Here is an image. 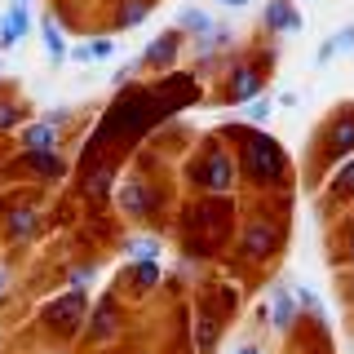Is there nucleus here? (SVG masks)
Listing matches in <instances>:
<instances>
[{"label":"nucleus","mask_w":354,"mask_h":354,"mask_svg":"<svg viewBox=\"0 0 354 354\" xmlns=\"http://www.w3.org/2000/svg\"><path fill=\"white\" fill-rule=\"evenodd\" d=\"M221 142L235 151V164H239V191H248L252 199H279V195H292V160H288L283 142L270 138L266 129H248V124H221Z\"/></svg>","instance_id":"obj_1"},{"label":"nucleus","mask_w":354,"mask_h":354,"mask_svg":"<svg viewBox=\"0 0 354 354\" xmlns=\"http://www.w3.org/2000/svg\"><path fill=\"white\" fill-rule=\"evenodd\" d=\"M155 160H160V147H142L133 155L129 173H120L115 195H111V204L120 208V217L147 226V235H160L164 226H173V213H177V204H182V199L173 195V182L155 169Z\"/></svg>","instance_id":"obj_2"},{"label":"nucleus","mask_w":354,"mask_h":354,"mask_svg":"<svg viewBox=\"0 0 354 354\" xmlns=\"http://www.w3.org/2000/svg\"><path fill=\"white\" fill-rule=\"evenodd\" d=\"M239 208L243 199H213V195H191L177 204L173 226H177V243H182L186 261H217L221 252L235 243V226H239Z\"/></svg>","instance_id":"obj_3"},{"label":"nucleus","mask_w":354,"mask_h":354,"mask_svg":"<svg viewBox=\"0 0 354 354\" xmlns=\"http://www.w3.org/2000/svg\"><path fill=\"white\" fill-rule=\"evenodd\" d=\"M288 208H292V195L252 199L239 208V235L230 243L239 270H266L288 248Z\"/></svg>","instance_id":"obj_4"},{"label":"nucleus","mask_w":354,"mask_h":354,"mask_svg":"<svg viewBox=\"0 0 354 354\" xmlns=\"http://www.w3.org/2000/svg\"><path fill=\"white\" fill-rule=\"evenodd\" d=\"M182 182L191 195H213V199L239 195V164H235V151L221 142V133L199 138V147L182 164Z\"/></svg>","instance_id":"obj_5"},{"label":"nucleus","mask_w":354,"mask_h":354,"mask_svg":"<svg viewBox=\"0 0 354 354\" xmlns=\"http://www.w3.org/2000/svg\"><path fill=\"white\" fill-rule=\"evenodd\" d=\"M354 155V102H341L324 124L315 129V160H310V177H306V191H319L324 177L346 164Z\"/></svg>","instance_id":"obj_6"},{"label":"nucleus","mask_w":354,"mask_h":354,"mask_svg":"<svg viewBox=\"0 0 354 354\" xmlns=\"http://www.w3.org/2000/svg\"><path fill=\"white\" fill-rule=\"evenodd\" d=\"M270 66H274V49H248L243 58L226 62V84H221V102L243 106L252 97L266 93V80H270Z\"/></svg>","instance_id":"obj_7"},{"label":"nucleus","mask_w":354,"mask_h":354,"mask_svg":"<svg viewBox=\"0 0 354 354\" xmlns=\"http://www.w3.org/2000/svg\"><path fill=\"white\" fill-rule=\"evenodd\" d=\"M84 319H88V297L71 292V288L40 306V328H44V337H53V341H80Z\"/></svg>","instance_id":"obj_8"},{"label":"nucleus","mask_w":354,"mask_h":354,"mask_svg":"<svg viewBox=\"0 0 354 354\" xmlns=\"http://www.w3.org/2000/svg\"><path fill=\"white\" fill-rule=\"evenodd\" d=\"M226 324L230 319L217 310L213 292H208L204 279H199L195 297H191V354H217L221 337H226Z\"/></svg>","instance_id":"obj_9"},{"label":"nucleus","mask_w":354,"mask_h":354,"mask_svg":"<svg viewBox=\"0 0 354 354\" xmlns=\"http://www.w3.org/2000/svg\"><path fill=\"white\" fill-rule=\"evenodd\" d=\"M124 301H120L115 292H102L93 301V310H88V319H84V332H80V341L84 346H106V341H115V337H124Z\"/></svg>","instance_id":"obj_10"},{"label":"nucleus","mask_w":354,"mask_h":354,"mask_svg":"<svg viewBox=\"0 0 354 354\" xmlns=\"http://www.w3.org/2000/svg\"><path fill=\"white\" fill-rule=\"evenodd\" d=\"M164 283V266L160 261H129L124 270L115 274V288H111V292L120 297V301H147V297L155 292V288Z\"/></svg>","instance_id":"obj_11"},{"label":"nucleus","mask_w":354,"mask_h":354,"mask_svg":"<svg viewBox=\"0 0 354 354\" xmlns=\"http://www.w3.org/2000/svg\"><path fill=\"white\" fill-rule=\"evenodd\" d=\"M40 221H44V208H40L31 195L9 199V208L0 213V230H5V243H27V239L40 230Z\"/></svg>","instance_id":"obj_12"},{"label":"nucleus","mask_w":354,"mask_h":354,"mask_svg":"<svg viewBox=\"0 0 354 354\" xmlns=\"http://www.w3.org/2000/svg\"><path fill=\"white\" fill-rule=\"evenodd\" d=\"M346 208H354V155L324 177V191H319V213L337 217Z\"/></svg>","instance_id":"obj_13"},{"label":"nucleus","mask_w":354,"mask_h":354,"mask_svg":"<svg viewBox=\"0 0 354 354\" xmlns=\"http://www.w3.org/2000/svg\"><path fill=\"white\" fill-rule=\"evenodd\" d=\"M182 49H186V36L182 31H164V36H155L147 49L138 53V71H155V75H169L177 71V58H182Z\"/></svg>","instance_id":"obj_14"},{"label":"nucleus","mask_w":354,"mask_h":354,"mask_svg":"<svg viewBox=\"0 0 354 354\" xmlns=\"http://www.w3.org/2000/svg\"><path fill=\"white\" fill-rule=\"evenodd\" d=\"M266 324L279 332V337H292L297 324H301V310H297L292 288H288V283H270V288H266Z\"/></svg>","instance_id":"obj_15"},{"label":"nucleus","mask_w":354,"mask_h":354,"mask_svg":"<svg viewBox=\"0 0 354 354\" xmlns=\"http://www.w3.org/2000/svg\"><path fill=\"white\" fill-rule=\"evenodd\" d=\"M18 173H27L40 186H58L62 177H71V164L62 160V151L53 155H18Z\"/></svg>","instance_id":"obj_16"},{"label":"nucleus","mask_w":354,"mask_h":354,"mask_svg":"<svg viewBox=\"0 0 354 354\" xmlns=\"http://www.w3.org/2000/svg\"><path fill=\"white\" fill-rule=\"evenodd\" d=\"M62 151V133L44 120H31V124L18 129V155H53Z\"/></svg>","instance_id":"obj_17"},{"label":"nucleus","mask_w":354,"mask_h":354,"mask_svg":"<svg viewBox=\"0 0 354 354\" xmlns=\"http://www.w3.org/2000/svg\"><path fill=\"white\" fill-rule=\"evenodd\" d=\"M31 31H36V22H31V5H5V14H0V53L18 49Z\"/></svg>","instance_id":"obj_18"},{"label":"nucleus","mask_w":354,"mask_h":354,"mask_svg":"<svg viewBox=\"0 0 354 354\" xmlns=\"http://www.w3.org/2000/svg\"><path fill=\"white\" fill-rule=\"evenodd\" d=\"M261 27L270 31V36H297V31L306 27V18H301V9H297L292 0H266Z\"/></svg>","instance_id":"obj_19"},{"label":"nucleus","mask_w":354,"mask_h":354,"mask_svg":"<svg viewBox=\"0 0 354 354\" xmlns=\"http://www.w3.org/2000/svg\"><path fill=\"white\" fill-rule=\"evenodd\" d=\"M191 49H195V71H199V66H217V62L226 58L230 49H235V31H230V27H221V22H217V27L208 31V36L191 40Z\"/></svg>","instance_id":"obj_20"},{"label":"nucleus","mask_w":354,"mask_h":354,"mask_svg":"<svg viewBox=\"0 0 354 354\" xmlns=\"http://www.w3.org/2000/svg\"><path fill=\"white\" fill-rule=\"evenodd\" d=\"M332 261H337V270H354V208H346L332 226Z\"/></svg>","instance_id":"obj_21"},{"label":"nucleus","mask_w":354,"mask_h":354,"mask_svg":"<svg viewBox=\"0 0 354 354\" xmlns=\"http://www.w3.org/2000/svg\"><path fill=\"white\" fill-rule=\"evenodd\" d=\"M36 31H40V44H44V53H49V62L58 66V62H66L71 58V44H66V27L53 14H44L40 22H36Z\"/></svg>","instance_id":"obj_22"},{"label":"nucleus","mask_w":354,"mask_h":354,"mask_svg":"<svg viewBox=\"0 0 354 354\" xmlns=\"http://www.w3.org/2000/svg\"><path fill=\"white\" fill-rule=\"evenodd\" d=\"M155 9V0H115L111 5V18H106V31H124V27H138L147 22Z\"/></svg>","instance_id":"obj_23"},{"label":"nucleus","mask_w":354,"mask_h":354,"mask_svg":"<svg viewBox=\"0 0 354 354\" xmlns=\"http://www.w3.org/2000/svg\"><path fill=\"white\" fill-rule=\"evenodd\" d=\"M22 124H31V106L22 102V97H14L9 88H0V138H5V133H18Z\"/></svg>","instance_id":"obj_24"},{"label":"nucleus","mask_w":354,"mask_h":354,"mask_svg":"<svg viewBox=\"0 0 354 354\" xmlns=\"http://www.w3.org/2000/svg\"><path fill=\"white\" fill-rule=\"evenodd\" d=\"M213 27H217V18L208 14V9H199V5H186L182 14H177V31H182L186 40H199V36H208Z\"/></svg>","instance_id":"obj_25"},{"label":"nucleus","mask_w":354,"mask_h":354,"mask_svg":"<svg viewBox=\"0 0 354 354\" xmlns=\"http://www.w3.org/2000/svg\"><path fill=\"white\" fill-rule=\"evenodd\" d=\"M120 248H124V257H129V261H160L164 239L142 230V235H124V243H120Z\"/></svg>","instance_id":"obj_26"},{"label":"nucleus","mask_w":354,"mask_h":354,"mask_svg":"<svg viewBox=\"0 0 354 354\" xmlns=\"http://www.w3.org/2000/svg\"><path fill=\"white\" fill-rule=\"evenodd\" d=\"M337 53H354V22H346V27H337L332 31V36L319 44V53H315V62L319 66H328L332 58H337Z\"/></svg>","instance_id":"obj_27"},{"label":"nucleus","mask_w":354,"mask_h":354,"mask_svg":"<svg viewBox=\"0 0 354 354\" xmlns=\"http://www.w3.org/2000/svg\"><path fill=\"white\" fill-rule=\"evenodd\" d=\"M204 288L213 292V301H217V310H221L226 319L239 315V283H235V279H204Z\"/></svg>","instance_id":"obj_28"},{"label":"nucleus","mask_w":354,"mask_h":354,"mask_svg":"<svg viewBox=\"0 0 354 354\" xmlns=\"http://www.w3.org/2000/svg\"><path fill=\"white\" fill-rule=\"evenodd\" d=\"M274 111H279V106H274V97H270V93H261V97H252V102H243L239 124H248V129H266Z\"/></svg>","instance_id":"obj_29"},{"label":"nucleus","mask_w":354,"mask_h":354,"mask_svg":"<svg viewBox=\"0 0 354 354\" xmlns=\"http://www.w3.org/2000/svg\"><path fill=\"white\" fill-rule=\"evenodd\" d=\"M111 53H115V40L111 36H88V40H80L71 49V58L75 62H102V58H111Z\"/></svg>","instance_id":"obj_30"},{"label":"nucleus","mask_w":354,"mask_h":354,"mask_svg":"<svg viewBox=\"0 0 354 354\" xmlns=\"http://www.w3.org/2000/svg\"><path fill=\"white\" fill-rule=\"evenodd\" d=\"M93 274H97V257L93 261H80L71 274H66V283H71V292H88V283H93Z\"/></svg>","instance_id":"obj_31"},{"label":"nucleus","mask_w":354,"mask_h":354,"mask_svg":"<svg viewBox=\"0 0 354 354\" xmlns=\"http://www.w3.org/2000/svg\"><path fill=\"white\" fill-rule=\"evenodd\" d=\"M40 120H44V124H53V129L62 133V129H66V124H71V120H75V111H66V106H53V111H44Z\"/></svg>","instance_id":"obj_32"},{"label":"nucleus","mask_w":354,"mask_h":354,"mask_svg":"<svg viewBox=\"0 0 354 354\" xmlns=\"http://www.w3.org/2000/svg\"><path fill=\"white\" fill-rule=\"evenodd\" d=\"M341 301H346V306H354V270H341Z\"/></svg>","instance_id":"obj_33"},{"label":"nucleus","mask_w":354,"mask_h":354,"mask_svg":"<svg viewBox=\"0 0 354 354\" xmlns=\"http://www.w3.org/2000/svg\"><path fill=\"white\" fill-rule=\"evenodd\" d=\"M9 288H14V283H9V266L0 261V301H5V297H9Z\"/></svg>","instance_id":"obj_34"},{"label":"nucleus","mask_w":354,"mask_h":354,"mask_svg":"<svg viewBox=\"0 0 354 354\" xmlns=\"http://www.w3.org/2000/svg\"><path fill=\"white\" fill-rule=\"evenodd\" d=\"M217 5H221V9H235V14H239V9H248L252 0H217Z\"/></svg>","instance_id":"obj_35"},{"label":"nucleus","mask_w":354,"mask_h":354,"mask_svg":"<svg viewBox=\"0 0 354 354\" xmlns=\"http://www.w3.org/2000/svg\"><path fill=\"white\" fill-rule=\"evenodd\" d=\"M230 354H266V350H261V346H252V341H243V346H235Z\"/></svg>","instance_id":"obj_36"},{"label":"nucleus","mask_w":354,"mask_h":354,"mask_svg":"<svg viewBox=\"0 0 354 354\" xmlns=\"http://www.w3.org/2000/svg\"><path fill=\"white\" fill-rule=\"evenodd\" d=\"M310 354H332V346H324V350H310Z\"/></svg>","instance_id":"obj_37"},{"label":"nucleus","mask_w":354,"mask_h":354,"mask_svg":"<svg viewBox=\"0 0 354 354\" xmlns=\"http://www.w3.org/2000/svg\"><path fill=\"white\" fill-rule=\"evenodd\" d=\"M9 5H31V0H9Z\"/></svg>","instance_id":"obj_38"},{"label":"nucleus","mask_w":354,"mask_h":354,"mask_svg":"<svg viewBox=\"0 0 354 354\" xmlns=\"http://www.w3.org/2000/svg\"><path fill=\"white\" fill-rule=\"evenodd\" d=\"M111 354H133V350H111Z\"/></svg>","instance_id":"obj_39"},{"label":"nucleus","mask_w":354,"mask_h":354,"mask_svg":"<svg viewBox=\"0 0 354 354\" xmlns=\"http://www.w3.org/2000/svg\"><path fill=\"white\" fill-rule=\"evenodd\" d=\"M0 71H5V62H0Z\"/></svg>","instance_id":"obj_40"}]
</instances>
